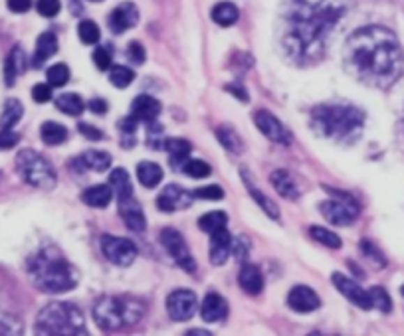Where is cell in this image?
I'll return each mask as SVG.
<instances>
[{
    "mask_svg": "<svg viewBox=\"0 0 404 336\" xmlns=\"http://www.w3.org/2000/svg\"><path fill=\"white\" fill-rule=\"evenodd\" d=\"M93 2H101V0H93Z\"/></svg>",
    "mask_w": 404,
    "mask_h": 336,
    "instance_id": "obj_58",
    "label": "cell"
},
{
    "mask_svg": "<svg viewBox=\"0 0 404 336\" xmlns=\"http://www.w3.org/2000/svg\"><path fill=\"white\" fill-rule=\"evenodd\" d=\"M24 115V107L18 99H8L4 103V109H2V115H0V127L2 129H13L14 125L18 121L22 119Z\"/></svg>",
    "mask_w": 404,
    "mask_h": 336,
    "instance_id": "obj_33",
    "label": "cell"
},
{
    "mask_svg": "<svg viewBox=\"0 0 404 336\" xmlns=\"http://www.w3.org/2000/svg\"><path fill=\"white\" fill-rule=\"evenodd\" d=\"M183 172L190 178H207L210 176L212 168L210 165H207L204 160H198V158H193V160H186L183 167Z\"/></svg>",
    "mask_w": 404,
    "mask_h": 336,
    "instance_id": "obj_40",
    "label": "cell"
},
{
    "mask_svg": "<svg viewBox=\"0 0 404 336\" xmlns=\"http://www.w3.org/2000/svg\"><path fill=\"white\" fill-rule=\"evenodd\" d=\"M371 293V300H373V309H379L382 312H391L392 309V300L387 293V289L382 287H373L368 289Z\"/></svg>",
    "mask_w": 404,
    "mask_h": 336,
    "instance_id": "obj_42",
    "label": "cell"
},
{
    "mask_svg": "<svg viewBox=\"0 0 404 336\" xmlns=\"http://www.w3.org/2000/svg\"><path fill=\"white\" fill-rule=\"evenodd\" d=\"M111 155L105 153V151H86L80 158L72 160L74 165L82 167V172L84 170H96V172H105L107 168L111 167Z\"/></svg>",
    "mask_w": 404,
    "mask_h": 336,
    "instance_id": "obj_24",
    "label": "cell"
},
{
    "mask_svg": "<svg viewBox=\"0 0 404 336\" xmlns=\"http://www.w3.org/2000/svg\"><path fill=\"white\" fill-rule=\"evenodd\" d=\"M361 252L365 253L368 259H373L375 265H379V267H384V265H387V259L382 257V253L379 252V247H375L368 240L361 241Z\"/></svg>",
    "mask_w": 404,
    "mask_h": 336,
    "instance_id": "obj_47",
    "label": "cell"
},
{
    "mask_svg": "<svg viewBox=\"0 0 404 336\" xmlns=\"http://www.w3.org/2000/svg\"><path fill=\"white\" fill-rule=\"evenodd\" d=\"M163 168L157 162H151V160H143L137 165V178L139 182L145 186V188H155L157 184L163 181Z\"/></svg>",
    "mask_w": 404,
    "mask_h": 336,
    "instance_id": "obj_29",
    "label": "cell"
},
{
    "mask_svg": "<svg viewBox=\"0 0 404 336\" xmlns=\"http://www.w3.org/2000/svg\"><path fill=\"white\" fill-rule=\"evenodd\" d=\"M331 281H333V285H335V287L339 289V293L351 300L353 305L361 307V309H365V311L373 309L371 293L365 291V289L361 287L357 281H353L351 277H345L343 273H337V271H335V273L331 275Z\"/></svg>",
    "mask_w": 404,
    "mask_h": 336,
    "instance_id": "obj_13",
    "label": "cell"
},
{
    "mask_svg": "<svg viewBox=\"0 0 404 336\" xmlns=\"http://www.w3.org/2000/svg\"><path fill=\"white\" fill-rule=\"evenodd\" d=\"M165 129L160 127L157 121L147 125V144L151 148H165Z\"/></svg>",
    "mask_w": 404,
    "mask_h": 336,
    "instance_id": "obj_43",
    "label": "cell"
},
{
    "mask_svg": "<svg viewBox=\"0 0 404 336\" xmlns=\"http://www.w3.org/2000/svg\"><path fill=\"white\" fill-rule=\"evenodd\" d=\"M160 243H163V247L167 250V253L171 255L172 259L179 264V267H183L184 271H188V273H195L196 271L195 257L190 255L186 241H184V238L177 231V229L172 228L163 229V231H160Z\"/></svg>",
    "mask_w": 404,
    "mask_h": 336,
    "instance_id": "obj_9",
    "label": "cell"
},
{
    "mask_svg": "<svg viewBox=\"0 0 404 336\" xmlns=\"http://www.w3.org/2000/svg\"><path fill=\"white\" fill-rule=\"evenodd\" d=\"M56 52H58V38H56V34H52V32L40 34V38H38L36 42V52H34V61H32V66L40 68V66H42L46 60H50Z\"/></svg>",
    "mask_w": 404,
    "mask_h": 336,
    "instance_id": "obj_27",
    "label": "cell"
},
{
    "mask_svg": "<svg viewBox=\"0 0 404 336\" xmlns=\"http://www.w3.org/2000/svg\"><path fill=\"white\" fill-rule=\"evenodd\" d=\"M196 295L188 289H177L167 297V312L172 321L184 323L195 316Z\"/></svg>",
    "mask_w": 404,
    "mask_h": 336,
    "instance_id": "obj_12",
    "label": "cell"
},
{
    "mask_svg": "<svg viewBox=\"0 0 404 336\" xmlns=\"http://www.w3.org/2000/svg\"><path fill=\"white\" fill-rule=\"evenodd\" d=\"M242 181H244L246 184V190H248V194L252 196V200L256 202L262 210H264V214H268L271 220H280V208L274 204L271 200H269L266 194L262 192L260 188L256 186V182L250 178V174L246 172V170H242Z\"/></svg>",
    "mask_w": 404,
    "mask_h": 336,
    "instance_id": "obj_23",
    "label": "cell"
},
{
    "mask_svg": "<svg viewBox=\"0 0 404 336\" xmlns=\"http://www.w3.org/2000/svg\"><path fill=\"white\" fill-rule=\"evenodd\" d=\"M26 70V56L24 49L20 46H14L10 49V54L6 56V61H4V84L8 87H13L18 79V75H22Z\"/></svg>",
    "mask_w": 404,
    "mask_h": 336,
    "instance_id": "obj_22",
    "label": "cell"
},
{
    "mask_svg": "<svg viewBox=\"0 0 404 336\" xmlns=\"http://www.w3.org/2000/svg\"><path fill=\"white\" fill-rule=\"evenodd\" d=\"M93 63L98 66V70L105 72L111 66V52L107 48H98L93 52Z\"/></svg>",
    "mask_w": 404,
    "mask_h": 336,
    "instance_id": "obj_49",
    "label": "cell"
},
{
    "mask_svg": "<svg viewBox=\"0 0 404 336\" xmlns=\"http://www.w3.org/2000/svg\"><path fill=\"white\" fill-rule=\"evenodd\" d=\"M160 113V103L155 99V97L151 96H139L133 101V105H131V117H133L137 123H153V121H157Z\"/></svg>",
    "mask_w": 404,
    "mask_h": 336,
    "instance_id": "obj_19",
    "label": "cell"
},
{
    "mask_svg": "<svg viewBox=\"0 0 404 336\" xmlns=\"http://www.w3.org/2000/svg\"><path fill=\"white\" fill-rule=\"evenodd\" d=\"M127 56H129V60L133 61V63L141 66V63H145L147 52H145V48H143L139 42H131V44H129V48H127Z\"/></svg>",
    "mask_w": 404,
    "mask_h": 336,
    "instance_id": "obj_48",
    "label": "cell"
},
{
    "mask_svg": "<svg viewBox=\"0 0 404 336\" xmlns=\"http://www.w3.org/2000/svg\"><path fill=\"white\" fill-rule=\"evenodd\" d=\"M355 8V0H292L282 16L283 54L295 66L317 63L331 36Z\"/></svg>",
    "mask_w": 404,
    "mask_h": 336,
    "instance_id": "obj_1",
    "label": "cell"
},
{
    "mask_svg": "<svg viewBox=\"0 0 404 336\" xmlns=\"http://www.w3.org/2000/svg\"><path fill=\"white\" fill-rule=\"evenodd\" d=\"M200 314L207 323H218L224 321L226 314H228V303L224 297H220L218 293H209L204 300H202V307H200Z\"/></svg>",
    "mask_w": 404,
    "mask_h": 336,
    "instance_id": "obj_21",
    "label": "cell"
},
{
    "mask_svg": "<svg viewBox=\"0 0 404 336\" xmlns=\"http://www.w3.org/2000/svg\"><path fill=\"white\" fill-rule=\"evenodd\" d=\"M216 139H218V143L226 148V151H230L234 155H240L242 153V141H240V137H238V132L234 131L232 127H228V125H224V127H218L216 129Z\"/></svg>",
    "mask_w": 404,
    "mask_h": 336,
    "instance_id": "obj_35",
    "label": "cell"
},
{
    "mask_svg": "<svg viewBox=\"0 0 404 336\" xmlns=\"http://www.w3.org/2000/svg\"><path fill=\"white\" fill-rule=\"evenodd\" d=\"M110 186L113 188V194L117 196V200L133 196V184H131V176L127 174L125 168H115L110 174Z\"/></svg>",
    "mask_w": 404,
    "mask_h": 336,
    "instance_id": "obj_30",
    "label": "cell"
},
{
    "mask_svg": "<svg viewBox=\"0 0 404 336\" xmlns=\"http://www.w3.org/2000/svg\"><path fill=\"white\" fill-rule=\"evenodd\" d=\"M80 132L86 137V139H89V141H101L103 139V132L99 131L98 127H91V125H87V123H80Z\"/></svg>",
    "mask_w": 404,
    "mask_h": 336,
    "instance_id": "obj_52",
    "label": "cell"
},
{
    "mask_svg": "<svg viewBox=\"0 0 404 336\" xmlns=\"http://www.w3.org/2000/svg\"><path fill=\"white\" fill-rule=\"evenodd\" d=\"M119 214H121L125 226L135 234H141L147 229V220L143 214V208L139 206L133 196H127V198L119 200Z\"/></svg>",
    "mask_w": 404,
    "mask_h": 336,
    "instance_id": "obj_15",
    "label": "cell"
},
{
    "mask_svg": "<svg viewBox=\"0 0 404 336\" xmlns=\"http://www.w3.org/2000/svg\"><path fill=\"white\" fill-rule=\"evenodd\" d=\"M287 305L297 312H313L321 307L319 295L307 285H297L287 295Z\"/></svg>",
    "mask_w": 404,
    "mask_h": 336,
    "instance_id": "obj_17",
    "label": "cell"
},
{
    "mask_svg": "<svg viewBox=\"0 0 404 336\" xmlns=\"http://www.w3.org/2000/svg\"><path fill=\"white\" fill-rule=\"evenodd\" d=\"M82 200H84V204L91 206V208H107L111 200H113V188L110 184L91 186L82 194Z\"/></svg>",
    "mask_w": 404,
    "mask_h": 336,
    "instance_id": "obj_28",
    "label": "cell"
},
{
    "mask_svg": "<svg viewBox=\"0 0 404 336\" xmlns=\"http://www.w3.org/2000/svg\"><path fill=\"white\" fill-rule=\"evenodd\" d=\"M195 198H200V200H210V202H216V200H222L224 198V190H222L218 184H209L204 188H198L195 190Z\"/></svg>",
    "mask_w": 404,
    "mask_h": 336,
    "instance_id": "obj_44",
    "label": "cell"
},
{
    "mask_svg": "<svg viewBox=\"0 0 404 336\" xmlns=\"http://www.w3.org/2000/svg\"><path fill=\"white\" fill-rule=\"evenodd\" d=\"M238 281H240V287L244 289L248 295H260L264 289V275L256 265L252 264H246L242 267Z\"/></svg>",
    "mask_w": 404,
    "mask_h": 336,
    "instance_id": "obj_25",
    "label": "cell"
},
{
    "mask_svg": "<svg viewBox=\"0 0 404 336\" xmlns=\"http://www.w3.org/2000/svg\"><path fill=\"white\" fill-rule=\"evenodd\" d=\"M40 135H42V141L50 146H58L68 141V129L54 121H46L40 129Z\"/></svg>",
    "mask_w": 404,
    "mask_h": 336,
    "instance_id": "obj_32",
    "label": "cell"
},
{
    "mask_svg": "<svg viewBox=\"0 0 404 336\" xmlns=\"http://www.w3.org/2000/svg\"><path fill=\"white\" fill-rule=\"evenodd\" d=\"M46 77H48V84L52 87H63L70 82V68L66 63H56V66L50 68Z\"/></svg>",
    "mask_w": 404,
    "mask_h": 336,
    "instance_id": "obj_39",
    "label": "cell"
},
{
    "mask_svg": "<svg viewBox=\"0 0 404 336\" xmlns=\"http://www.w3.org/2000/svg\"><path fill=\"white\" fill-rule=\"evenodd\" d=\"M6 4H8V8L16 14H24L30 10V6H32V0H6Z\"/></svg>",
    "mask_w": 404,
    "mask_h": 336,
    "instance_id": "obj_53",
    "label": "cell"
},
{
    "mask_svg": "<svg viewBox=\"0 0 404 336\" xmlns=\"http://www.w3.org/2000/svg\"><path fill=\"white\" fill-rule=\"evenodd\" d=\"M135 79V73L133 70H129V68H125V66H113L110 72V82L115 87H119V89H123V87H127V85L131 84Z\"/></svg>",
    "mask_w": 404,
    "mask_h": 336,
    "instance_id": "obj_41",
    "label": "cell"
},
{
    "mask_svg": "<svg viewBox=\"0 0 404 336\" xmlns=\"http://www.w3.org/2000/svg\"><path fill=\"white\" fill-rule=\"evenodd\" d=\"M107 22H110V28L115 34H123V32L131 30L139 22V10H137L133 2H123V4L113 8Z\"/></svg>",
    "mask_w": 404,
    "mask_h": 336,
    "instance_id": "obj_16",
    "label": "cell"
},
{
    "mask_svg": "<svg viewBox=\"0 0 404 336\" xmlns=\"http://www.w3.org/2000/svg\"><path fill=\"white\" fill-rule=\"evenodd\" d=\"M401 293H403V295H404V285H403V289H401Z\"/></svg>",
    "mask_w": 404,
    "mask_h": 336,
    "instance_id": "obj_57",
    "label": "cell"
},
{
    "mask_svg": "<svg viewBox=\"0 0 404 336\" xmlns=\"http://www.w3.org/2000/svg\"><path fill=\"white\" fill-rule=\"evenodd\" d=\"M147 305L133 295H105L93 307V319L101 330L115 333L133 328L143 321Z\"/></svg>",
    "mask_w": 404,
    "mask_h": 336,
    "instance_id": "obj_5",
    "label": "cell"
},
{
    "mask_svg": "<svg viewBox=\"0 0 404 336\" xmlns=\"http://www.w3.org/2000/svg\"><path fill=\"white\" fill-rule=\"evenodd\" d=\"M226 224H228V216L224 214V212H210L207 216H202L198 220V228L202 229V231H207V234H212V231H216V229L226 228Z\"/></svg>",
    "mask_w": 404,
    "mask_h": 336,
    "instance_id": "obj_37",
    "label": "cell"
},
{
    "mask_svg": "<svg viewBox=\"0 0 404 336\" xmlns=\"http://www.w3.org/2000/svg\"><path fill=\"white\" fill-rule=\"evenodd\" d=\"M250 247H252V243H250L248 238H244V236H240V238L232 240L234 257H236L238 261H242V264H248V253H250Z\"/></svg>",
    "mask_w": 404,
    "mask_h": 336,
    "instance_id": "obj_45",
    "label": "cell"
},
{
    "mask_svg": "<svg viewBox=\"0 0 404 336\" xmlns=\"http://www.w3.org/2000/svg\"><path fill=\"white\" fill-rule=\"evenodd\" d=\"M345 70L357 82L389 89L404 70V52L398 38L384 26H365L347 38L343 49Z\"/></svg>",
    "mask_w": 404,
    "mask_h": 336,
    "instance_id": "obj_2",
    "label": "cell"
},
{
    "mask_svg": "<svg viewBox=\"0 0 404 336\" xmlns=\"http://www.w3.org/2000/svg\"><path fill=\"white\" fill-rule=\"evenodd\" d=\"M309 236H311L315 241H319L321 245L331 247V250H339V247H341V238H339L335 231H331V229L327 228L311 226V228H309Z\"/></svg>",
    "mask_w": 404,
    "mask_h": 336,
    "instance_id": "obj_36",
    "label": "cell"
},
{
    "mask_svg": "<svg viewBox=\"0 0 404 336\" xmlns=\"http://www.w3.org/2000/svg\"><path fill=\"white\" fill-rule=\"evenodd\" d=\"M20 141V135L13 129H2L0 131V148H13Z\"/></svg>",
    "mask_w": 404,
    "mask_h": 336,
    "instance_id": "obj_51",
    "label": "cell"
},
{
    "mask_svg": "<svg viewBox=\"0 0 404 336\" xmlns=\"http://www.w3.org/2000/svg\"><path fill=\"white\" fill-rule=\"evenodd\" d=\"M333 194H335V198L325 200L323 204L319 206L321 214L333 226H351L359 217V212H361L359 202H357L355 198H351V196H347L343 192Z\"/></svg>",
    "mask_w": 404,
    "mask_h": 336,
    "instance_id": "obj_8",
    "label": "cell"
},
{
    "mask_svg": "<svg viewBox=\"0 0 404 336\" xmlns=\"http://www.w3.org/2000/svg\"><path fill=\"white\" fill-rule=\"evenodd\" d=\"M32 99L36 103H48L52 99V85L50 84H38L32 89Z\"/></svg>",
    "mask_w": 404,
    "mask_h": 336,
    "instance_id": "obj_50",
    "label": "cell"
},
{
    "mask_svg": "<svg viewBox=\"0 0 404 336\" xmlns=\"http://www.w3.org/2000/svg\"><path fill=\"white\" fill-rule=\"evenodd\" d=\"M269 182H271V186L276 188V192L280 194L282 198H285V200H297L299 194H301L294 176H292L287 170H283V168L274 170L271 176H269Z\"/></svg>",
    "mask_w": 404,
    "mask_h": 336,
    "instance_id": "obj_20",
    "label": "cell"
},
{
    "mask_svg": "<svg viewBox=\"0 0 404 336\" xmlns=\"http://www.w3.org/2000/svg\"><path fill=\"white\" fill-rule=\"evenodd\" d=\"M89 109H91V113H96V115H105V113H107V101L101 99V97H96V99L89 101Z\"/></svg>",
    "mask_w": 404,
    "mask_h": 336,
    "instance_id": "obj_54",
    "label": "cell"
},
{
    "mask_svg": "<svg viewBox=\"0 0 404 336\" xmlns=\"http://www.w3.org/2000/svg\"><path fill=\"white\" fill-rule=\"evenodd\" d=\"M226 89L232 93V96H236L240 101H248V93H246V89L242 87V85H238V84H230V85H226Z\"/></svg>",
    "mask_w": 404,
    "mask_h": 336,
    "instance_id": "obj_55",
    "label": "cell"
},
{
    "mask_svg": "<svg viewBox=\"0 0 404 336\" xmlns=\"http://www.w3.org/2000/svg\"><path fill=\"white\" fill-rule=\"evenodd\" d=\"M311 129L333 143H355L365 129V113L353 105H317L311 111Z\"/></svg>",
    "mask_w": 404,
    "mask_h": 336,
    "instance_id": "obj_4",
    "label": "cell"
},
{
    "mask_svg": "<svg viewBox=\"0 0 404 336\" xmlns=\"http://www.w3.org/2000/svg\"><path fill=\"white\" fill-rule=\"evenodd\" d=\"M36 333L48 336H84L87 335V328L84 314L74 303L54 300L38 312Z\"/></svg>",
    "mask_w": 404,
    "mask_h": 336,
    "instance_id": "obj_6",
    "label": "cell"
},
{
    "mask_svg": "<svg viewBox=\"0 0 404 336\" xmlns=\"http://www.w3.org/2000/svg\"><path fill=\"white\" fill-rule=\"evenodd\" d=\"M195 194L184 190L183 186L179 184H169L157 198V206L163 212H179V210H186L188 206L193 204Z\"/></svg>",
    "mask_w": 404,
    "mask_h": 336,
    "instance_id": "obj_14",
    "label": "cell"
},
{
    "mask_svg": "<svg viewBox=\"0 0 404 336\" xmlns=\"http://www.w3.org/2000/svg\"><path fill=\"white\" fill-rule=\"evenodd\" d=\"M36 8L44 18H54L56 14L60 13L61 2L60 0H38Z\"/></svg>",
    "mask_w": 404,
    "mask_h": 336,
    "instance_id": "obj_46",
    "label": "cell"
},
{
    "mask_svg": "<svg viewBox=\"0 0 404 336\" xmlns=\"http://www.w3.org/2000/svg\"><path fill=\"white\" fill-rule=\"evenodd\" d=\"M56 107L61 113H66V115H72V117H77V115H82L84 113V99L80 96H75V93H63L56 99Z\"/></svg>",
    "mask_w": 404,
    "mask_h": 336,
    "instance_id": "obj_34",
    "label": "cell"
},
{
    "mask_svg": "<svg viewBox=\"0 0 404 336\" xmlns=\"http://www.w3.org/2000/svg\"><path fill=\"white\" fill-rule=\"evenodd\" d=\"M238 18H240V10L234 6L232 2H220L212 8V20L218 26L228 28V26L236 24Z\"/></svg>",
    "mask_w": 404,
    "mask_h": 336,
    "instance_id": "obj_31",
    "label": "cell"
},
{
    "mask_svg": "<svg viewBox=\"0 0 404 336\" xmlns=\"http://www.w3.org/2000/svg\"><path fill=\"white\" fill-rule=\"evenodd\" d=\"M28 275L44 293H66L77 287L80 273L56 247H42L28 259Z\"/></svg>",
    "mask_w": 404,
    "mask_h": 336,
    "instance_id": "obj_3",
    "label": "cell"
},
{
    "mask_svg": "<svg viewBox=\"0 0 404 336\" xmlns=\"http://www.w3.org/2000/svg\"><path fill=\"white\" fill-rule=\"evenodd\" d=\"M101 252L113 265L129 267L137 257V247L131 240L117 238V236H103L101 238Z\"/></svg>",
    "mask_w": 404,
    "mask_h": 336,
    "instance_id": "obj_10",
    "label": "cell"
},
{
    "mask_svg": "<svg viewBox=\"0 0 404 336\" xmlns=\"http://www.w3.org/2000/svg\"><path fill=\"white\" fill-rule=\"evenodd\" d=\"M16 170L22 176V181L34 188H42V190H50L56 186V170L52 167L48 158L32 151V148H24L16 156Z\"/></svg>",
    "mask_w": 404,
    "mask_h": 336,
    "instance_id": "obj_7",
    "label": "cell"
},
{
    "mask_svg": "<svg viewBox=\"0 0 404 336\" xmlns=\"http://www.w3.org/2000/svg\"><path fill=\"white\" fill-rule=\"evenodd\" d=\"M77 36H80V40H82L86 46H93V44L99 42L101 32H99V26L96 24L93 20H82L80 26H77Z\"/></svg>",
    "mask_w": 404,
    "mask_h": 336,
    "instance_id": "obj_38",
    "label": "cell"
},
{
    "mask_svg": "<svg viewBox=\"0 0 404 336\" xmlns=\"http://www.w3.org/2000/svg\"><path fill=\"white\" fill-rule=\"evenodd\" d=\"M230 253H232L230 231L226 228L212 231L210 234V261H212V265H224Z\"/></svg>",
    "mask_w": 404,
    "mask_h": 336,
    "instance_id": "obj_18",
    "label": "cell"
},
{
    "mask_svg": "<svg viewBox=\"0 0 404 336\" xmlns=\"http://www.w3.org/2000/svg\"><path fill=\"white\" fill-rule=\"evenodd\" d=\"M190 143L186 141V139H179V137H174V139H167V143H165V151L169 153V162H171V167L174 168H183L184 162L188 160V156H190Z\"/></svg>",
    "mask_w": 404,
    "mask_h": 336,
    "instance_id": "obj_26",
    "label": "cell"
},
{
    "mask_svg": "<svg viewBox=\"0 0 404 336\" xmlns=\"http://www.w3.org/2000/svg\"><path fill=\"white\" fill-rule=\"evenodd\" d=\"M254 123H256L260 132L264 137H268L269 141H274V143L278 144L292 143V132L287 131V127L274 113H269L266 109H260V111L254 113Z\"/></svg>",
    "mask_w": 404,
    "mask_h": 336,
    "instance_id": "obj_11",
    "label": "cell"
},
{
    "mask_svg": "<svg viewBox=\"0 0 404 336\" xmlns=\"http://www.w3.org/2000/svg\"><path fill=\"white\" fill-rule=\"evenodd\" d=\"M188 335H210L209 330H188Z\"/></svg>",
    "mask_w": 404,
    "mask_h": 336,
    "instance_id": "obj_56",
    "label": "cell"
}]
</instances>
